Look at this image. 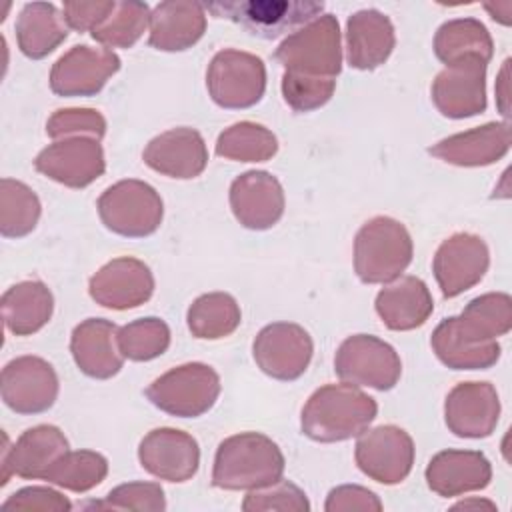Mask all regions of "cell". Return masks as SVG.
<instances>
[{
  "label": "cell",
  "instance_id": "1",
  "mask_svg": "<svg viewBox=\"0 0 512 512\" xmlns=\"http://www.w3.org/2000/svg\"><path fill=\"white\" fill-rule=\"evenodd\" d=\"M378 414V404L358 386L326 384L312 392L300 416L302 434L314 442L358 438Z\"/></svg>",
  "mask_w": 512,
  "mask_h": 512
},
{
  "label": "cell",
  "instance_id": "2",
  "mask_svg": "<svg viewBox=\"0 0 512 512\" xmlns=\"http://www.w3.org/2000/svg\"><path fill=\"white\" fill-rule=\"evenodd\" d=\"M284 454L260 432H240L216 448L212 484L222 490H258L278 482L284 474Z\"/></svg>",
  "mask_w": 512,
  "mask_h": 512
},
{
  "label": "cell",
  "instance_id": "3",
  "mask_svg": "<svg viewBox=\"0 0 512 512\" xmlns=\"http://www.w3.org/2000/svg\"><path fill=\"white\" fill-rule=\"evenodd\" d=\"M414 254L406 226L390 216H374L354 238V270L364 284H388L402 276Z\"/></svg>",
  "mask_w": 512,
  "mask_h": 512
},
{
  "label": "cell",
  "instance_id": "4",
  "mask_svg": "<svg viewBox=\"0 0 512 512\" xmlns=\"http://www.w3.org/2000/svg\"><path fill=\"white\" fill-rule=\"evenodd\" d=\"M284 72L336 78L342 70L340 26L336 16L322 14L288 34L274 52Z\"/></svg>",
  "mask_w": 512,
  "mask_h": 512
},
{
  "label": "cell",
  "instance_id": "5",
  "mask_svg": "<svg viewBox=\"0 0 512 512\" xmlns=\"http://www.w3.org/2000/svg\"><path fill=\"white\" fill-rule=\"evenodd\" d=\"M204 10L240 24L252 36L274 40L318 18L324 4L312 0H218L206 2Z\"/></svg>",
  "mask_w": 512,
  "mask_h": 512
},
{
  "label": "cell",
  "instance_id": "6",
  "mask_svg": "<svg viewBox=\"0 0 512 512\" xmlns=\"http://www.w3.org/2000/svg\"><path fill=\"white\" fill-rule=\"evenodd\" d=\"M220 390V376L212 366L188 362L158 376L146 388V398L170 416L198 418L216 404Z\"/></svg>",
  "mask_w": 512,
  "mask_h": 512
},
{
  "label": "cell",
  "instance_id": "7",
  "mask_svg": "<svg viewBox=\"0 0 512 512\" xmlns=\"http://www.w3.org/2000/svg\"><path fill=\"white\" fill-rule=\"evenodd\" d=\"M98 216L102 224L126 238H144L154 234L164 216L160 194L142 180L128 178L108 186L98 202Z\"/></svg>",
  "mask_w": 512,
  "mask_h": 512
},
{
  "label": "cell",
  "instance_id": "8",
  "mask_svg": "<svg viewBox=\"0 0 512 512\" xmlns=\"http://www.w3.org/2000/svg\"><path fill=\"white\" fill-rule=\"evenodd\" d=\"M206 88L220 108H252L264 96L266 66L262 58L250 52L224 48L216 52L208 64Z\"/></svg>",
  "mask_w": 512,
  "mask_h": 512
},
{
  "label": "cell",
  "instance_id": "9",
  "mask_svg": "<svg viewBox=\"0 0 512 512\" xmlns=\"http://www.w3.org/2000/svg\"><path fill=\"white\" fill-rule=\"evenodd\" d=\"M334 372L342 382L384 392L398 384L402 362L388 342L370 334H354L338 346Z\"/></svg>",
  "mask_w": 512,
  "mask_h": 512
},
{
  "label": "cell",
  "instance_id": "10",
  "mask_svg": "<svg viewBox=\"0 0 512 512\" xmlns=\"http://www.w3.org/2000/svg\"><path fill=\"white\" fill-rule=\"evenodd\" d=\"M354 460L370 480L386 486L400 484L412 472L414 440L394 424L376 426L358 436Z\"/></svg>",
  "mask_w": 512,
  "mask_h": 512
},
{
  "label": "cell",
  "instance_id": "11",
  "mask_svg": "<svg viewBox=\"0 0 512 512\" xmlns=\"http://www.w3.org/2000/svg\"><path fill=\"white\" fill-rule=\"evenodd\" d=\"M314 344L310 334L294 322H272L264 326L252 344L258 368L274 380L292 382L300 378L312 360Z\"/></svg>",
  "mask_w": 512,
  "mask_h": 512
},
{
  "label": "cell",
  "instance_id": "12",
  "mask_svg": "<svg viewBox=\"0 0 512 512\" xmlns=\"http://www.w3.org/2000/svg\"><path fill=\"white\" fill-rule=\"evenodd\" d=\"M58 376L40 356H18L2 368V402L16 414H42L58 398Z\"/></svg>",
  "mask_w": 512,
  "mask_h": 512
},
{
  "label": "cell",
  "instance_id": "13",
  "mask_svg": "<svg viewBox=\"0 0 512 512\" xmlns=\"http://www.w3.org/2000/svg\"><path fill=\"white\" fill-rule=\"evenodd\" d=\"M120 70V58L110 48L72 46L50 70V90L58 96H94Z\"/></svg>",
  "mask_w": 512,
  "mask_h": 512
},
{
  "label": "cell",
  "instance_id": "14",
  "mask_svg": "<svg viewBox=\"0 0 512 512\" xmlns=\"http://www.w3.org/2000/svg\"><path fill=\"white\" fill-rule=\"evenodd\" d=\"M490 266L486 242L470 232L448 236L432 260L434 278L444 298H456L476 286Z\"/></svg>",
  "mask_w": 512,
  "mask_h": 512
},
{
  "label": "cell",
  "instance_id": "15",
  "mask_svg": "<svg viewBox=\"0 0 512 512\" xmlns=\"http://www.w3.org/2000/svg\"><path fill=\"white\" fill-rule=\"evenodd\" d=\"M34 168L46 178L68 188H86L106 170L100 140L72 136L54 140L34 160Z\"/></svg>",
  "mask_w": 512,
  "mask_h": 512
},
{
  "label": "cell",
  "instance_id": "16",
  "mask_svg": "<svg viewBox=\"0 0 512 512\" xmlns=\"http://www.w3.org/2000/svg\"><path fill=\"white\" fill-rule=\"evenodd\" d=\"M436 358L452 370H486L500 360V344L466 318L450 316L442 320L430 338Z\"/></svg>",
  "mask_w": 512,
  "mask_h": 512
},
{
  "label": "cell",
  "instance_id": "17",
  "mask_svg": "<svg viewBox=\"0 0 512 512\" xmlns=\"http://www.w3.org/2000/svg\"><path fill=\"white\" fill-rule=\"evenodd\" d=\"M140 466L158 480L186 482L200 466V446L178 428H154L138 446Z\"/></svg>",
  "mask_w": 512,
  "mask_h": 512
},
{
  "label": "cell",
  "instance_id": "18",
  "mask_svg": "<svg viewBox=\"0 0 512 512\" xmlns=\"http://www.w3.org/2000/svg\"><path fill=\"white\" fill-rule=\"evenodd\" d=\"M92 300L110 310L136 308L150 300L154 276L150 268L132 256H120L106 262L88 282Z\"/></svg>",
  "mask_w": 512,
  "mask_h": 512
},
{
  "label": "cell",
  "instance_id": "19",
  "mask_svg": "<svg viewBox=\"0 0 512 512\" xmlns=\"http://www.w3.org/2000/svg\"><path fill=\"white\" fill-rule=\"evenodd\" d=\"M500 398L490 382H460L444 402V422L458 438H486L500 418Z\"/></svg>",
  "mask_w": 512,
  "mask_h": 512
},
{
  "label": "cell",
  "instance_id": "20",
  "mask_svg": "<svg viewBox=\"0 0 512 512\" xmlns=\"http://www.w3.org/2000/svg\"><path fill=\"white\" fill-rule=\"evenodd\" d=\"M2 450V486L8 484L10 476L24 480H42L50 466L70 450L64 432L52 424H38L20 434L14 446Z\"/></svg>",
  "mask_w": 512,
  "mask_h": 512
},
{
  "label": "cell",
  "instance_id": "21",
  "mask_svg": "<svg viewBox=\"0 0 512 512\" xmlns=\"http://www.w3.org/2000/svg\"><path fill=\"white\" fill-rule=\"evenodd\" d=\"M284 188L266 170H248L230 184V208L248 230H268L284 214Z\"/></svg>",
  "mask_w": 512,
  "mask_h": 512
},
{
  "label": "cell",
  "instance_id": "22",
  "mask_svg": "<svg viewBox=\"0 0 512 512\" xmlns=\"http://www.w3.org/2000/svg\"><path fill=\"white\" fill-rule=\"evenodd\" d=\"M486 68L484 62H460L446 66L436 74L430 94L438 112L452 120L482 114L486 100Z\"/></svg>",
  "mask_w": 512,
  "mask_h": 512
},
{
  "label": "cell",
  "instance_id": "23",
  "mask_svg": "<svg viewBox=\"0 0 512 512\" xmlns=\"http://www.w3.org/2000/svg\"><path fill=\"white\" fill-rule=\"evenodd\" d=\"M142 158L154 172L178 180H190L204 172L208 164V148L198 130L180 126L154 136L146 144Z\"/></svg>",
  "mask_w": 512,
  "mask_h": 512
},
{
  "label": "cell",
  "instance_id": "24",
  "mask_svg": "<svg viewBox=\"0 0 512 512\" xmlns=\"http://www.w3.org/2000/svg\"><path fill=\"white\" fill-rule=\"evenodd\" d=\"M70 352L78 370L96 380L116 376L124 366L118 348V326L106 318H86L70 336Z\"/></svg>",
  "mask_w": 512,
  "mask_h": 512
},
{
  "label": "cell",
  "instance_id": "25",
  "mask_svg": "<svg viewBox=\"0 0 512 512\" xmlns=\"http://www.w3.org/2000/svg\"><path fill=\"white\" fill-rule=\"evenodd\" d=\"M426 484L442 498L484 490L492 480V464L480 450H442L424 470Z\"/></svg>",
  "mask_w": 512,
  "mask_h": 512
},
{
  "label": "cell",
  "instance_id": "26",
  "mask_svg": "<svg viewBox=\"0 0 512 512\" xmlns=\"http://www.w3.org/2000/svg\"><path fill=\"white\" fill-rule=\"evenodd\" d=\"M510 150V124L504 122H488L476 126L466 132L452 134L442 138L428 152L448 164L454 166H490L504 158Z\"/></svg>",
  "mask_w": 512,
  "mask_h": 512
},
{
  "label": "cell",
  "instance_id": "27",
  "mask_svg": "<svg viewBox=\"0 0 512 512\" xmlns=\"http://www.w3.org/2000/svg\"><path fill=\"white\" fill-rule=\"evenodd\" d=\"M206 30L202 2L168 0L154 6L150 14L148 44L162 52H182L194 46Z\"/></svg>",
  "mask_w": 512,
  "mask_h": 512
},
{
  "label": "cell",
  "instance_id": "28",
  "mask_svg": "<svg viewBox=\"0 0 512 512\" xmlns=\"http://www.w3.org/2000/svg\"><path fill=\"white\" fill-rule=\"evenodd\" d=\"M396 46L390 18L374 8L354 12L346 22V60L356 70L382 66Z\"/></svg>",
  "mask_w": 512,
  "mask_h": 512
},
{
  "label": "cell",
  "instance_id": "29",
  "mask_svg": "<svg viewBox=\"0 0 512 512\" xmlns=\"http://www.w3.org/2000/svg\"><path fill=\"white\" fill-rule=\"evenodd\" d=\"M374 308L386 328L406 332L430 318L434 300L424 280L418 276H398L376 294Z\"/></svg>",
  "mask_w": 512,
  "mask_h": 512
},
{
  "label": "cell",
  "instance_id": "30",
  "mask_svg": "<svg viewBox=\"0 0 512 512\" xmlns=\"http://www.w3.org/2000/svg\"><path fill=\"white\" fill-rule=\"evenodd\" d=\"M16 42L26 58L40 60L54 52L68 36L64 14L50 2H28L16 20Z\"/></svg>",
  "mask_w": 512,
  "mask_h": 512
},
{
  "label": "cell",
  "instance_id": "31",
  "mask_svg": "<svg viewBox=\"0 0 512 512\" xmlns=\"http://www.w3.org/2000/svg\"><path fill=\"white\" fill-rule=\"evenodd\" d=\"M54 312V296L40 280H24L2 294V318L16 336H30L44 328Z\"/></svg>",
  "mask_w": 512,
  "mask_h": 512
},
{
  "label": "cell",
  "instance_id": "32",
  "mask_svg": "<svg viewBox=\"0 0 512 512\" xmlns=\"http://www.w3.org/2000/svg\"><path fill=\"white\" fill-rule=\"evenodd\" d=\"M434 54L444 66L472 60L488 64L494 54V42L480 20L454 18L436 30Z\"/></svg>",
  "mask_w": 512,
  "mask_h": 512
},
{
  "label": "cell",
  "instance_id": "33",
  "mask_svg": "<svg viewBox=\"0 0 512 512\" xmlns=\"http://www.w3.org/2000/svg\"><path fill=\"white\" fill-rule=\"evenodd\" d=\"M186 322L192 336L202 340H220L240 326L242 312L234 296L226 292H208L190 304Z\"/></svg>",
  "mask_w": 512,
  "mask_h": 512
},
{
  "label": "cell",
  "instance_id": "34",
  "mask_svg": "<svg viewBox=\"0 0 512 512\" xmlns=\"http://www.w3.org/2000/svg\"><path fill=\"white\" fill-rule=\"evenodd\" d=\"M278 152V138L262 124L236 122L216 140V154L234 162H266Z\"/></svg>",
  "mask_w": 512,
  "mask_h": 512
},
{
  "label": "cell",
  "instance_id": "35",
  "mask_svg": "<svg viewBox=\"0 0 512 512\" xmlns=\"http://www.w3.org/2000/svg\"><path fill=\"white\" fill-rule=\"evenodd\" d=\"M40 200L36 192L20 180H0V234L4 238H22L30 234L40 220Z\"/></svg>",
  "mask_w": 512,
  "mask_h": 512
},
{
  "label": "cell",
  "instance_id": "36",
  "mask_svg": "<svg viewBox=\"0 0 512 512\" xmlns=\"http://www.w3.org/2000/svg\"><path fill=\"white\" fill-rule=\"evenodd\" d=\"M108 476V460L94 450H68L42 480L70 492H88Z\"/></svg>",
  "mask_w": 512,
  "mask_h": 512
},
{
  "label": "cell",
  "instance_id": "37",
  "mask_svg": "<svg viewBox=\"0 0 512 512\" xmlns=\"http://www.w3.org/2000/svg\"><path fill=\"white\" fill-rule=\"evenodd\" d=\"M150 14L152 12L146 2H116L112 14L90 34L104 48H130L150 26Z\"/></svg>",
  "mask_w": 512,
  "mask_h": 512
},
{
  "label": "cell",
  "instance_id": "38",
  "mask_svg": "<svg viewBox=\"0 0 512 512\" xmlns=\"http://www.w3.org/2000/svg\"><path fill=\"white\" fill-rule=\"evenodd\" d=\"M170 346V328L156 316L138 318L118 328V348L132 362H148L162 356Z\"/></svg>",
  "mask_w": 512,
  "mask_h": 512
},
{
  "label": "cell",
  "instance_id": "39",
  "mask_svg": "<svg viewBox=\"0 0 512 512\" xmlns=\"http://www.w3.org/2000/svg\"><path fill=\"white\" fill-rule=\"evenodd\" d=\"M470 324L498 340L512 328V298L506 292H488L472 298L460 312Z\"/></svg>",
  "mask_w": 512,
  "mask_h": 512
},
{
  "label": "cell",
  "instance_id": "40",
  "mask_svg": "<svg viewBox=\"0 0 512 512\" xmlns=\"http://www.w3.org/2000/svg\"><path fill=\"white\" fill-rule=\"evenodd\" d=\"M334 90L336 78H318L294 72H284L282 76V96L294 112H312L322 108L332 98Z\"/></svg>",
  "mask_w": 512,
  "mask_h": 512
},
{
  "label": "cell",
  "instance_id": "41",
  "mask_svg": "<svg viewBox=\"0 0 512 512\" xmlns=\"http://www.w3.org/2000/svg\"><path fill=\"white\" fill-rule=\"evenodd\" d=\"M242 510L246 512H308L310 502L302 488H298L294 482L280 478L278 482L250 490L242 502Z\"/></svg>",
  "mask_w": 512,
  "mask_h": 512
},
{
  "label": "cell",
  "instance_id": "42",
  "mask_svg": "<svg viewBox=\"0 0 512 512\" xmlns=\"http://www.w3.org/2000/svg\"><path fill=\"white\" fill-rule=\"evenodd\" d=\"M88 506L104 510H166V496L158 482H126L112 488L104 500Z\"/></svg>",
  "mask_w": 512,
  "mask_h": 512
},
{
  "label": "cell",
  "instance_id": "43",
  "mask_svg": "<svg viewBox=\"0 0 512 512\" xmlns=\"http://www.w3.org/2000/svg\"><path fill=\"white\" fill-rule=\"evenodd\" d=\"M46 134L54 140L72 136H88L102 140L106 134V120L94 108H62L48 118Z\"/></svg>",
  "mask_w": 512,
  "mask_h": 512
},
{
  "label": "cell",
  "instance_id": "44",
  "mask_svg": "<svg viewBox=\"0 0 512 512\" xmlns=\"http://www.w3.org/2000/svg\"><path fill=\"white\" fill-rule=\"evenodd\" d=\"M72 508L70 500L54 488L48 486H26L10 494L2 502V510H48V512H68Z\"/></svg>",
  "mask_w": 512,
  "mask_h": 512
},
{
  "label": "cell",
  "instance_id": "45",
  "mask_svg": "<svg viewBox=\"0 0 512 512\" xmlns=\"http://www.w3.org/2000/svg\"><path fill=\"white\" fill-rule=\"evenodd\" d=\"M116 8V0H72L62 4V14L68 28L78 32L96 30Z\"/></svg>",
  "mask_w": 512,
  "mask_h": 512
},
{
  "label": "cell",
  "instance_id": "46",
  "mask_svg": "<svg viewBox=\"0 0 512 512\" xmlns=\"http://www.w3.org/2000/svg\"><path fill=\"white\" fill-rule=\"evenodd\" d=\"M324 510L326 512H354V510L380 512L382 502H380L378 494H374L372 490H368L364 486L342 484L328 492Z\"/></svg>",
  "mask_w": 512,
  "mask_h": 512
},
{
  "label": "cell",
  "instance_id": "47",
  "mask_svg": "<svg viewBox=\"0 0 512 512\" xmlns=\"http://www.w3.org/2000/svg\"><path fill=\"white\" fill-rule=\"evenodd\" d=\"M508 64H510V58L504 60L502 64V70L498 74V80H496V102H498V108H500V114L504 118H508Z\"/></svg>",
  "mask_w": 512,
  "mask_h": 512
},
{
  "label": "cell",
  "instance_id": "48",
  "mask_svg": "<svg viewBox=\"0 0 512 512\" xmlns=\"http://www.w3.org/2000/svg\"><path fill=\"white\" fill-rule=\"evenodd\" d=\"M484 8L488 10V14H490L496 22H500V24H504V26H510V22H512V2H510V0L486 2Z\"/></svg>",
  "mask_w": 512,
  "mask_h": 512
},
{
  "label": "cell",
  "instance_id": "49",
  "mask_svg": "<svg viewBox=\"0 0 512 512\" xmlns=\"http://www.w3.org/2000/svg\"><path fill=\"white\" fill-rule=\"evenodd\" d=\"M482 506H486V508H490V510H494V508H496V504H494V502H490V500H478V498H474V500H462V502L454 504V510H466V508H482Z\"/></svg>",
  "mask_w": 512,
  "mask_h": 512
}]
</instances>
